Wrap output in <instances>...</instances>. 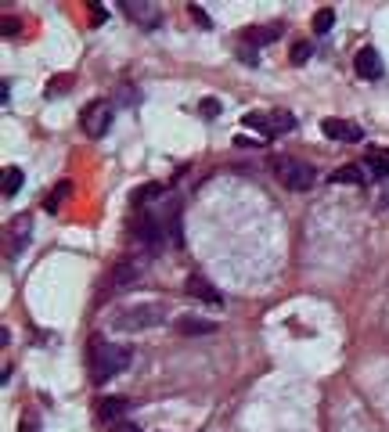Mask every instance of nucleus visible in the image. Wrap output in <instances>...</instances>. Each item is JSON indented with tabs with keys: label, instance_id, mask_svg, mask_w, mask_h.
<instances>
[{
	"label": "nucleus",
	"instance_id": "a878e982",
	"mask_svg": "<svg viewBox=\"0 0 389 432\" xmlns=\"http://www.w3.org/2000/svg\"><path fill=\"white\" fill-rule=\"evenodd\" d=\"M18 25H22L18 18H4V22H0V33H4V37H15V33H18Z\"/></svg>",
	"mask_w": 389,
	"mask_h": 432
},
{
	"label": "nucleus",
	"instance_id": "a211bd4d",
	"mask_svg": "<svg viewBox=\"0 0 389 432\" xmlns=\"http://www.w3.org/2000/svg\"><path fill=\"white\" fill-rule=\"evenodd\" d=\"M314 33L317 37H324V33H332V25H336V8H317L314 11Z\"/></svg>",
	"mask_w": 389,
	"mask_h": 432
},
{
	"label": "nucleus",
	"instance_id": "6ab92c4d",
	"mask_svg": "<svg viewBox=\"0 0 389 432\" xmlns=\"http://www.w3.org/2000/svg\"><path fill=\"white\" fill-rule=\"evenodd\" d=\"M22 184H25V173H22L18 166H8V170H4V195L15 198V195L22 191Z\"/></svg>",
	"mask_w": 389,
	"mask_h": 432
},
{
	"label": "nucleus",
	"instance_id": "c756f323",
	"mask_svg": "<svg viewBox=\"0 0 389 432\" xmlns=\"http://www.w3.org/2000/svg\"><path fill=\"white\" fill-rule=\"evenodd\" d=\"M22 432H37V428H33V418H25V421H22Z\"/></svg>",
	"mask_w": 389,
	"mask_h": 432
},
{
	"label": "nucleus",
	"instance_id": "5701e85b",
	"mask_svg": "<svg viewBox=\"0 0 389 432\" xmlns=\"http://www.w3.org/2000/svg\"><path fill=\"white\" fill-rule=\"evenodd\" d=\"M188 11H191V18H195L202 29H213V18L205 15V8H202V4H188Z\"/></svg>",
	"mask_w": 389,
	"mask_h": 432
},
{
	"label": "nucleus",
	"instance_id": "c85d7f7f",
	"mask_svg": "<svg viewBox=\"0 0 389 432\" xmlns=\"http://www.w3.org/2000/svg\"><path fill=\"white\" fill-rule=\"evenodd\" d=\"M91 11H94V18L101 22V18H108V8H101V4H91Z\"/></svg>",
	"mask_w": 389,
	"mask_h": 432
},
{
	"label": "nucleus",
	"instance_id": "20e7f679",
	"mask_svg": "<svg viewBox=\"0 0 389 432\" xmlns=\"http://www.w3.org/2000/svg\"><path fill=\"white\" fill-rule=\"evenodd\" d=\"M123 15L137 29H144V33H152V29L162 25V8L159 4H148V0H130V4H123Z\"/></svg>",
	"mask_w": 389,
	"mask_h": 432
},
{
	"label": "nucleus",
	"instance_id": "4468645a",
	"mask_svg": "<svg viewBox=\"0 0 389 432\" xmlns=\"http://www.w3.org/2000/svg\"><path fill=\"white\" fill-rule=\"evenodd\" d=\"M364 163H368L371 177H389V151H382V148H368Z\"/></svg>",
	"mask_w": 389,
	"mask_h": 432
},
{
	"label": "nucleus",
	"instance_id": "4be33fe9",
	"mask_svg": "<svg viewBox=\"0 0 389 432\" xmlns=\"http://www.w3.org/2000/svg\"><path fill=\"white\" fill-rule=\"evenodd\" d=\"M198 112H202L205 119H217V115L224 112V105H220L217 98H202V101H198Z\"/></svg>",
	"mask_w": 389,
	"mask_h": 432
},
{
	"label": "nucleus",
	"instance_id": "cd10ccee",
	"mask_svg": "<svg viewBox=\"0 0 389 432\" xmlns=\"http://www.w3.org/2000/svg\"><path fill=\"white\" fill-rule=\"evenodd\" d=\"M119 101H127V105H130V101H137V90L123 87V90H119Z\"/></svg>",
	"mask_w": 389,
	"mask_h": 432
},
{
	"label": "nucleus",
	"instance_id": "ddd939ff",
	"mask_svg": "<svg viewBox=\"0 0 389 432\" xmlns=\"http://www.w3.org/2000/svg\"><path fill=\"white\" fill-rule=\"evenodd\" d=\"M177 331L181 335H213L217 321H202V317H181L177 321Z\"/></svg>",
	"mask_w": 389,
	"mask_h": 432
},
{
	"label": "nucleus",
	"instance_id": "bb28decb",
	"mask_svg": "<svg viewBox=\"0 0 389 432\" xmlns=\"http://www.w3.org/2000/svg\"><path fill=\"white\" fill-rule=\"evenodd\" d=\"M238 58H242V61H249V65H256V61H260L256 47H242V51H238Z\"/></svg>",
	"mask_w": 389,
	"mask_h": 432
},
{
	"label": "nucleus",
	"instance_id": "f257e3e1",
	"mask_svg": "<svg viewBox=\"0 0 389 432\" xmlns=\"http://www.w3.org/2000/svg\"><path fill=\"white\" fill-rule=\"evenodd\" d=\"M127 364H130V350L115 346V343H105L101 335L91 338V379L94 382L115 379L119 371H127Z\"/></svg>",
	"mask_w": 389,
	"mask_h": 432
},
{
	"label": "nucleus",
	"instance_id": "9b49d317",
	"mask_svg": "<svg viewBox=\"0 0 389 432\" xmlns=\"http://www.w3.org/2000/svg\"><path fill=\"white\" fill-rule=\"evenodd\" d=\"M281 33H285L281 22H263V25H253L249 33H245V44L249 47H267V44L281 40Z\"/></svg>",
	"mask_w": 389,
	"mask_h": 432
},
{
	"label": "nucleus",
	"instance_id": "39448f33",
	"mask_svg": "<svg viewBox=\"0 0 389 432\" xmlns=\"http://www.w3.org/2000/svg\"><path fill=\"white\" fill-rule=\"evenodd\" d=\"M79 122L91 137H105V130L112 127V105L108 101H91L79 112Z\"/></svg>",
	"mask_w": 389,
	"mask_h": 432
},
{
	"label": "nucleus",
	"instance_id": "aec40b11",
	"mask_svg": "<svg viewBox=\"0 0 389 432\" xmlns=\"http://www.w3.org/2000/svg\"><path fill=\"white\" fill-rule=\"evenodd\" d=\"M69 191H72V184H69V180H58V188H54V191L44 198V209H47V212H54L58 205L65 202V195H69Z\"/></svg>",
	"mask_w": 389,
	"mask_h": 432
},
{
	"label": "nucleus",
	"instance_id": "dca6fc26",
	"mask_svg": "<svg viewBox=\"0 0 389 432\" xmlns=\"http://www.w3.org/2000/svg\"><path fill=\"white\" fill-rule=\"evenodd\" d=\"M162 195H166V188H162L159 180H152V184H141V188H137L130 198H134V205H148V202H155V198H162Z\"/></svg>",
	"mask_w": 389,
	"mask_h": 432
},
{
	"label": "nucleus",
	"instance_id": "6e6552de",
	"mask_svg": "<svg viewBox=\"0 0 389 432\" xmlns=\"http://www.w3.org/2000/svg\"><path fill=\"white\" fill-rule=\"evenodd\" d=\"M137 281H141V263H134V260L115 263V270H112V292H130Z\"/></svg>",
	"mask_w": 389,
	"mask_h": 432
},
{
	"label": "nucleus",
	"instance_id": "423d86ee",
	"mask_svg": "<svg viewBox=\"0 0 389 432\" xmlns=\"http://www.w3.org/2000/svg\"><path fill=\"white\" fill-rule=\"evenodd\" d=\"M321 134H324L328 141H339V144H357V141L364 137V130L357 127V122H350V119H336V115L321 119Z\"/></svg>",
	"mask_w": 389,
	"mask_h": 432
},
{
	"label": "nucleus",
	"instance_id": "7ed1b4c3",
	"mask_svg": "<svg viewBox=\"0 0 389 432\" xmlns=\"http://www.w3.org/2000/svg\"><path fill=\"white\" fill-rule=\"evenodd\" d=\"M166 321V310L159 303H144V306H130V310H119L115 314V328L119 331H148V328H159Z\"/></svg>",
	"mask_w": 389,
	"mask_h": 432
},
{
	"label": "nucleus",
	"instance_id": "f8f14e48",
	"mask_svg": "<svg viewBox=\"0 0 389 432\" xmlns=\"http://www.w3.org/2000/svg\"><path fill=\"white\" fill-rule=\"evenodd\" d=\"M332 184H357V188H364V184H368V173H364V166L346 163V166L332 170Z\"/></svg>",
	"mask_w": 389,
	"mask_h": 432
},
{
	"label": "nucleus",
	"instance_id": "2eb2a0df",
	"mask_svg": "<svg viewBox=\"0 0 389 432\" xmlns=\"http://www.w3.org/2000/svg\"><path fill=\"white\" fill-rule=\"evenodd\" d=\"M242 127H245V130H256V134H263V137H274V134H271V115H267V112H245V115H242Z\"/></svg>",
	"mask_w": 389,
	"mask_h": 432
},
{
	"label": "nucleus",
	"instance_id": "1a4fd4ad",
	"mask_svg": "<svg viewBox=\"0 0 389 432\" xmlns=\"http://www.w3.org/2000/svg\"><path fill=\"white\" fill-rule=\"evenodd\" d=\"M130 407H134V404H130L127 396H105L101 407H98V418H101L105 425H119V421L130 414Z\"/></svg>",
	"mask_w": 389,
	"mask_h": 432
},
{
	"label": "nucleus",
	"instance_id": "b1692460",
	"mask_svg": "<svg viewBox=\"0 0 389 432\" xmlns=\"http://www.w3.org/2000/svg\"><path fill=\"white\" fill-rule=\"evenodd\" d=\"M69 76H58V80H51V87H47V98H58V94H65V90H69Z\"/></svg>",
	"mask_w": 389,
	"mask_h": 432
},
{
	"label": "nucleus",
	"instance_id": "f3484780",
	"mask_svg": "<svg viewBox=\"0 0 389 432\" xmlns=\"http://www.w3.org/2000/svg\"><path fill=\"white\" fill-rule=\"evenodd\" d=\"M267 115H271V134H292L295 130V115L292 112L278 108V112H267Z\"/></svg>",
	"mask_w": 389,
	"mask_h": 432
},
{
	"label": "nucleus",
	"instance_id": "393cba45",
	"mask_svg": "<svg viewBox=\"0 0 389 432\" xmlns=\"http://www.w3.org/2000/svg\"><path fill=\"white\" fill-rule=\"evenodd\" d=\"M234 144H238V148H263V141H260V137H249V134H238Z\"/></svg>",
	"mask_w": 389,
	"mask_h": 432
},
{
	"label": "nucleus",
	"instance_id": "9d476101",
	"mask_svg": "<svg viewBox=\"0 0 389 432\" xmlns=\"http://www.w3.org/2000/svg\"><path fill=\"white\" fill-rule=\"evenodd\" d=\"M184 288H188V296H195V299H202V303H209V306H224L220 288H213L202 274H191L188 281H184Z\"/></svg>",
	"mask_w": 389,
	"mask_h": 432
},
{
	"label": "nucleus",
	"instance_id": "7c9ffc66",
	"mask_svg": "<svg viewBox=\"0 0 389 432\" xmlns=\"http://www.w3.org/2000/svg\"><path fill=\"white\" fill-rule=\"evenodd\" d=\"M123 432H141V428L137 425H123Z\"/></svg>",
	"mask_w": 389,
	"mask_h": 432
},
{
	"label": "nucleus",
	"instance_id": "f03ea898",
	"mask_svg": "<svg viewBox=\"0 0 389 432\" xmlns=\"http://www.w3.org/2000/svg\"><path fill=\"white\" fill-rule=\"evenodd\" d=\"M274 173H278V180L285 184L288 191H307V188H314V180H317V170L310 163L292 159V155H278L274 159Z\"/></svg>",
	"mask_w": 389,
	"mask_h": 432
},
{
	"label": "nucleus",
	"instance_id": "0eeeda50",
	"mask_svg": "<svg viewBox=\"0 0 389 432\" xmlns=\"http://www.w3.org/2000/svg\"><path fill=\"white\" fill-rule=\"evenodd\" d=\"M353 69H357V76H361V80H382V76H385L382 54H378L375 47H361V51H357Z\"/></svg>",
	"mask_w": 389,
	"mask_h": 432
},
{
	"label": "nucleus",
	"instance_id": "412c9836",
	"mask_svg": "<svg viewBox=\"0 0 389 432\" xmlns=\"http://www.w3.org/2000/svg\"><path fill=\"white\" fill-rule=\"evenodd\" d=\"M310 58H314V47H310V44H303V40H299V44H292V54H288V61H292V65H307Z\"/></svg>",
	"mask_w": 389,
	"mask_h": 432
}]
</instances>
